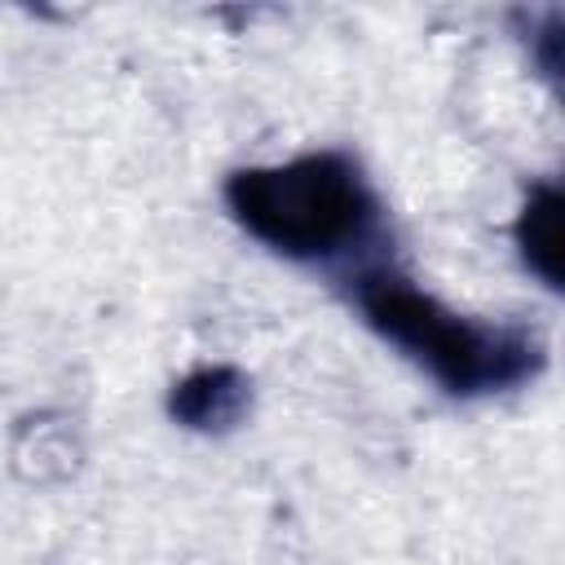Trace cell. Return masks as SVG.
I'll return each mask as SVG.
<instances>
[{"instance_id": "1", "label": "cell", "mask_w": 565, "mask_h": 565, "mask_svg": "<svg viewBox=\"0 0 565 565\" xmlns=\"http://www.w3.org/2000/svg\"><path fill=\"white\" fill-rule=\"evenodd\" d=\"M230 216L269 252L305 265L366 256L384 238V203L344 150H309L225 177Z\"/></svg>"}, {"instance_id": "2", "label": "cell", "mask_w": 565, "mask_h": 565, "mask_svg": "<svg viewBox=\"0 0 565 565\" xmlns=\"http://www.w3.org/2000/svg\"><path fill=\"white\" fill-rule=\"evenodd\" d=\"M353 305L375 335L402 349L455 397L508 393L534 380L547 362V344L534 327L455 313L393 265H362L353 274Z\"/></svg>"}, {"instance_id": "3", "label": "cell", "mask_w": 565, "mask_h": 565, "mask_svg": "<svg viewBox=\"0 0 565 565\" xmlns=\"http://www.w3.org/2000/svg\"><path fill=\"white\" fill-rule=\"evenodd\" d=\"M252 411V380L238 366H194L168 393V415L194 433H230Z\"/></svg>"}, {"instance_id": "4", "label": "cell", "mask_w": 565, "mask_h": 565, "mask_svg": "<svg viewBox=\"0 0 565 565\" xmlns=\"http://www.w3.org/2000/svg\"><path fill=\"white\" fill-rule=\"evenodd\" d=\"M561 212H565V199H561V185L556 181H539L530 185L521 212H516V247H521V260L552 287L561 291Z\"/></svg>"}]
</instances>
